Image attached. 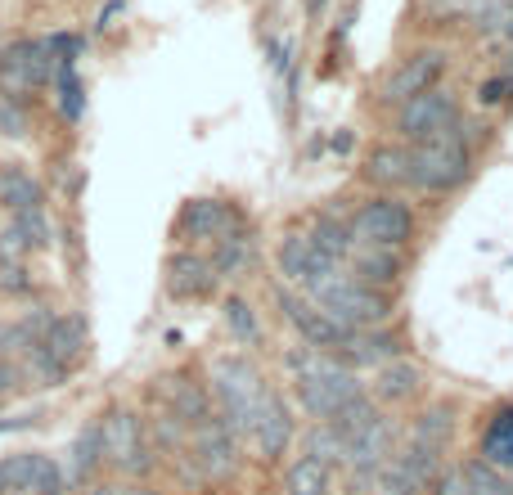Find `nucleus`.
I'll return each mask as SVG.
<instances>
[{
	"instance_id": "14",
	"label": "nucleus",
	"mask_w": 513,
	"mask_h": 495,
	"mask_svg": "<svg viewBox=\"0 0 513 495\" xmlns=\"http://www.w3.org/2000/svg\"><path fill=\"white\" fill-rule=\"evenodd\" d=\"M162 293L176 306H203L221 297V275L212 257L198 248H171L162 257Z\"/></svg>"
},
{
	"instance_id": "22",
	"label": "nucleus",
	"mask_w": 513,
	"mask_h": 495,
	"mask_svg": "<svg viewBox=\"0 0 513 495\" xmlns=\"http://www.w3.org/2000/svg\"><path fill=\"white\" fill-rule=\"evenodd\" d=\"M356 180L369 194H410V144L374 140L356 162Z\"/></svg>"
},
{
	"instance_id": "5",
	"label": "nucleus",
	"mask_w": 513,
	"mask_h": 495,
	"mask_svg": "<svg viewBox=\"0 0 513 495\" xmlns=\"http://www.w3.org/2000/svg\"><path fill=\"white\" fill-rule=\"evenodd\" d=\"M329 320H338L342 329H374V324L396 320V293H378V288L360 284L347 266H333L329 275H320L311 288H302Z\"/></svg>"
},
{
	"instance_id": "12",
	"label": "nucleus",
	"mask_w": 513,
	"mask_h": 495,
	"mask_svg": "<svg viewBox=\"0 0 513 495\" xmlns=\"http://www.w3.org/2000/svg\"><path fill=\"white\" fill-rule=\"evenodd\" d=\"M243 441L234 437L221 423V414L203 419L198 428H189V446H185V473L198 477L207 486H225L243 473Z\"/></svg>"
},
{
	"instance_id": "43",
	"label": "nucleus",
	"mask_w": 513,
	"mask_h": 495,
	"mask_svg": "<svg viewBox=\"0 0 513 495\" xmlns=\"http://www.w3.org/2000/svg\"><path fill=\"white\" fill-rule=\"evenodd\" d=\"M495 72H500V77H509V86H513V45H504V54H500V63H495Z\"/></svg>"
},
{
	"instance_id": "6",
	"label": "nucleus",
	"mask_w": 513,
	"mask_h": 495,
	"mask_svg": "<svg viewBox=\"0 0 513 495\" xmlns=\"http://www.w3.org/2000/svg\"><path fill=\"white\" fill-rule=\"evenodd\" d=\"M104 428V468H113L117 482H144L158 468V450L149 437V414H140L131 401H113L99 414Z\"/></svg>"
},
{
	"instance_id": "31",
	"label": "nucleus",
	"mask_w": 513,
	"mask_h": 495,
	"mask_svg": "<svg viewBox=\"0 0 513 495\" xmlns=\"http://www.w3.org/2000/svg\"><path fill=\"white\" fill-rule=\"evenodd\" d=\"M221 324H225V333H230V342L239 351H257L261 342H266V329H261L257 306H252L243 293H225L221 297Z\"/></svg>"
},
{
	"instance_id": "7",
	"label": "nucleus",
	"mask_w": 513,
	"mask_h": 495,
	"mask_svg": "<svg viewBox=\"0 0 513 495\" xmlns=\"http://www.w3.org/2000/svg\"><path fill=\"white\" fill-rule=\"evenodd\" d=\"M252 225L248 207L239 198L225 194H194L176 207V221H171V248H198L207 252L212 243H221L225 234Z\"/></svg>"
},
{
	"instance_id": "47",
	"label": "nucleus",
	"mask_w": 513,
	"mask_h": 495,
	"mask_svg": "<svg viewBox=\"0 0 513 495\" xmlns=\"http://www.w3.org/2000/svg\"><path fill=\"white\" fill-rule=\"evenodd\" d=\"M0 495H9V491H0Z\"/></svg>"
},
{
	"instance_id": "17",
	"label": "nucleus",
	"mask_w": 513,
	"mask_h": 495,
	"mask_svg": "<svg viewBox=\"0 0 513 495\" xmlns=\"http://www.w3.org/2000/svg\"><path fill=\"white\" fill-rule=\"evenodd\" d=\"M401 356H414V338L401 320L374 324V329H351V338L342 342V351H338V360L351 365L356 374H374L378 365L401 360Z\"/></svg>"
},
{
	"instance_id": "41",
	"label": "nucleus",
	"mask_w": 513,
	"mask_h": 495,
	"mask_svg": "<svg viewBox=\"0 0 513 495\" xmlns=\"http://www.w3.org/2000/svg\"><path fill=\"white\" fill-rule=\"evenodd\" d=\"M23 387H27L23 365H18V360H5V356H0V401H9V396L23 392Z\"/></svg>"
},
{
	"instance_id": "11",
	"label": "nucleus",
	"mask_w": 513,
	"mask_h": 495,
	"mask_svg": "<svg viewBox=\"0 0 513 495\" xmlns=\"http://www.w3.org/2000/svg\"><path fill=\"white\" fill-rule=\"evenodd\" d=\"M54 68H59V59H54L45 36H14V41L0 45V90L23 99V104L50 95Z\"/></svg>"
},
{
	"instance_id": "37",
	"label": "nucleus",
	"mask_w": 513,
	"mask_h": 495,
	"mask_svg": "<svg viewBox=\"0 0 513 495\" xmlns=\"http://www.w3.org/2000/svg\"><path fill=\"white\" fill-rule=\"evenodd\" d=\"M473 104H477V113H500V108H509L513 104L509 77H500V72H486V77L473 86Z\"/></svg>"
},
{
	"instance_id": "28",
	"label": "nucleus",
	"mask_w": 513,
	"mask_h": 495,
	"mask_svg": "<svg viewBox=\"0 0 513 495\" xmlns=\"http://www.w3.org/2000/svg\"><path fill=\"white\" fill-rule=\"evenodd\" d=\"M207 257H212L221 284H239V279H248L252 270H257V261H261L257 225H243V230L225 234L221 243H212V248H207Z\"/></svg>"
},
{
	"instance_id": "42",
	"label": "nucleus",
	"mask_w": 513,
	"mask_h": 495,
	"mask_svg": "<svg viewBox=\"0 0 513 495\" xmlns=\"http://www.w3.org/2000/svg\"><path fill=\"white\" fill-rule=\"evenodd\" d=\"M72 495H126V491H122V482H117V477H95V482L77 486Z\"/></svg>"
},
{
	"instance_id": "38",
	"label": "nucleus",
	"mask_w": 513,
	"mask_h": 495,
	"mask_svg": "<svg viewBox=\"0 0 513 495\" xmlns=\"http://www.w3.org/2000/svg\"><path fill=\"white\" fill-rule=\"evenodd\" d=\"M36 293V275L27 261H0V297L5 302H23Z\"/></svg>"
},
{
	"instance_id": "33",
	"label": "nucleus",
	"mask_w": 513,
	"mask_h": 495,
	"mask_svg": "<svg viewBox=\"0 0 513 495\" xmlns=\"http://www.w3.org/2000/svg\"><path fill=\"white\" fill-rule=\"evenodd\" d=\"M297 450L320 459V464H329L338 477H342V468H347V437H342L333 423H306V428L297 432Z\"/></svg>"
},
{
	"instance_id": "8",
	"label": "nucleus",
	"mask_w": 513,
	"mask_h": 495,
	"mask_svg": "<svg viewBox=\"0 0 513 495\" xmlns=\"http://www.w3.org/2000/svg\"><path fill=\"white\" fill-rule=\"evenodd\" d=\"M450 63H455L450 45H441V41L414 45L410 54H401V59H396L392 68L383 72V77H378L374 104L383 108V113H392V108L410 104L414 95H423V90H432V86H441V81H446Z\"/></svg>"
},
{
	"instance_id": "2",
	"label": "nucleus",
	"mask_w": 513,
	"mask_h": 495,
	"mask_svg": "<svg viewBox=\"0 0 513 495\" xmlns=\"http://www.w3.org/2000/svg\"><path fill=\"white\" fill-rule=\"evenodd\" d=\"M270 387L275 383L266 378V369L257 365L252 351H221V356H212V365H207L212 405H216V414H221V423L243 441V446H248L252 419H257V410H261Z\"/></svg>"
},
{
	"instance_id": "19",
	"label": "nucleus",
	"mask_w": 513,
	"mask_h": 495,
	"mask_svg": "<svg viewBox=\"0 0 513 495\" xmlns=\"http://www.w3.org/2000/svg\"><path fill=\"white\" fill-rule=\"evenodd\" d=\"M0 491L9 495H68L63 464L45 450H14L0 455Z\"/></svg>"
},
{
	"instance_id": "32",
	"label": "nucleus",
	"mask_w": 513,
	"mask_h": 495,
	"mask_svg": "<svg viewBox=\"0 0 513 495\" xmlns=\"http://www.w3.org/2000/svg\"><path fill=\"white\" fill-rule=\"evenodd\" d=\"M50 315H54V306H32V311H23L18 320H0V356L23 360L27 351L36 347L41 329L50 324Z\"/></svg>"
},
{
	"instance_id": "44",
	"label": "nucleus",
	"mask_w": 513,
	"mask_h": 495,
	"mask_svg": "<svg viewBox=\"0 0 513 495\" xmlns=\"http://www.w3.org/2000/svg\"><path fill=\"white\" fill-rule=\"evenodd\" d=\"M324 5H329V0H306V14L320 18V14H324Z\"/></svg>"
},
{
	"instance_id": "26",
	"label": "nucleus",
	"mask_w": 513,
	"mask_h": 495,
	"mask_svg": "<svg viewBox=\"0 0 513 495\" xmlns=\"http://www.w3.org/2000/svg\"><path fill=\"white\" fill-rule=\"evenodd\" d=\"M302 230L311 234V243L324 252L329 261H347L351 252V207H338V198H329L324 207L302 216Z\"/></svg>"
},
{
	"instance_id": "16",
	"label": "nucleus",
	"mask_w": 513,
	"mask_h": 495,
	"mask_svg": "<svg viewBox=\"0 0 513 495\" xmlns=\"http://www.w3.org/2000/svg\"><path fill=\"white\" fill-rule=\"evenodd\" d=\"M455 428H459V401L437 396V401H423L414 410V419L401 428V446L419 450V455L450 464V446H455Z\"/></svg>"
},
{
	"instance_id": "3",
	"label": "nucleus",
	"mask_w": 513,
	"mask_h": 495,
	"mask_svg": "<svg viewBox=\"0 0 513 495\" xmlns=\"http://www.w3.org/2000/svg\"><path fill=\"white\" fill-rule=\"evenodd\" d=\"M477 176V144L468 140L464 122L446 135L410 144V194L414 198H455Z\"/></svg>"
},
{
	"instance_id": "34",
	"label": "nucleus",
	"mask_w": 513,
	"mask_h": 495,
	"mask_svg": "<svg viewBox=\"0 0 513 495\" xmlns=\"http://www.w3.org/2000/svg\"><path fill=\"white\" fill-rule=\"evenodd\" d=\"M50 95H54V108H59V117L68 126H77L81 117H86V81H81V72H77V59H63L59 68H54Z\"/></svg>"
},
{
	"instance_id": "10",
	"label": "nucleus",
	"mask_w": 513,
	"mask_h": 495,
	"mask_svg": "<svg viewBox=\"0 0 513 495\" xmlns=\"http://www.w3.org/2000/svg\"><path fill=\"white\" fill-rule=\"evenodd\" d=\"M464 122V95L455 86H432L423 95H414L410 104L392 108L387 113V140H401V144H423L432 135H446Z\"/></svg>"
},
{
	"instance_id": "27",
	"label": "nucleus",
	"mask_w": 513,
	"mask_h": 495,
	"mask_svg": "<svg viewBox=\"0 0 513 495\" xmlns=\"http://www.w3.org/2000/svg\"><path fill=\"white\" fill-rule=\"evenodd\" d=\"M477 459H486L500 473H513V401H495L477 419Z\"/></svg>"
},
{
	"instance_id": "18",
	"label": "nucleus",
	"mask_w": 513,
	"mask_h": 495,
	"mask_svg": "<svg viewBox=\"0 0 513 495\" xmlns=\"http://www.w3.org/2000/svg\"><path fill=\"white\" fill-rule=\"evenodd\" d=\"M365 392L374 396L378 410H419L423 396H428V369L423 360L401 356V360H387V365L374 369V378L365 383Z\"/></svg>"
},
{
	"instance_id": "40",
	"label": "nucleus",
	"mask_w": 513,
	"mask_h": 495,
	"mask_svg": "<svg viewBox=\"0 0 513 495\" xmlns=\"http://www.w3.org/2000/svg\"><path fill=\"white\" fill-rule=\"evenodd\" d=\"M423 495H468V486H464V473H459V459H450L446 468H441L437 477H432V486Z\"/></svg>"
},
{
	"instance_id": "29",
	"label": "nucleus",
	"mask_w": 513,
	"mask_h": 495,
	"mask_svg": "<svg viewBox=\"0 0 513 495\" xmlns=\"http://www.w3.org/2000/svg\"><path fill=\"white\" fill-rule=\"evenodd\" d=\"M32 207H50L45 180L36 176L27 162H0V212H32Z\"/></svg>"
},
{
	"instance_id": "4",
	"label": "nucleus",
	"mask_w": 513,
	"mask_h": 495,
	"mask_svg": "<svg viewBox=\"0 0 513 495\" xmlns=\"http://www.w3.org/2000/svg\"><path fill=\"white\" fill-rule=\"evenodd\" d=\"M86 360H90V320L81 311H54L50 324L41 329V338H36V347L18 365H23V374L32 383L63 387Z\"/></svg>"
},
{
	"instance_id": "15",
	"label": "nucleus",
	"mask_w": 513,
	"mask_h": 495,
	"mask_svg": "<svg viewBox=\"0 0 513 495\" xmlns=\"http://www.w3.org/2000/svg\"><path fill=\"white\" fill-rule=\"evenodd\" d=\"M297 446V410L293 401H288L284 387H270L266 401H261L257 419H252V432H248V450L261 459V464H279L284 468V459L293 455Z\"/></svg>"
},
{
	"instance_id": "24",
	"label": "nucleus",
	"mask_w": 513,
	"mask_h": 495,
	"mask_svg": "<svg viewBox=\"0 0 513 495\" xmlns=\"http://www.w3.org/2000/svg\"><path fill=\"white\" fill-rule=\"evenodd\" d=\"M54 248V221L50 207H32V212H9L0 221V261H32Z\"/></svg>"
},
{
	"instance_id": "45",
	"label": "nucleus",
	"mask_w": 513,
	"mask_h": 495,
	"mask_svg": "<svg viewBox=\"0 0 513 495\" xmlns=\"http://www.w3.org/2000/svg\"><path fill=\"white\" fill-rule=\"evenodd\" d=\"M126 495H167V491H158V486H131Z\"/></svg>"
},
{
	"instance_id": "39",
	"label": "nucleus",
	"mask_w": 513,
	"mask_h": 495,
	"mask_svg": "<svg viewBox=\"0 0 513 495\" xmlns=\"http://www.w3.org/2000/svg\"><path fill=\"white\" fill-rule=\"evenodd\" d=\"M486 9V0H428L432 23H477V14Z\"/></svg>"
},
{
	"instance_id": "46",
	"label": "nucleus",
	"mask_w": 513,
	"mask_h": 495,
	"mask_svg": "<svg viewBox=\"0 0 513 495\" xmlns=\"http://www.w3.org/2000/svg\"><path fill=\"white\" fill-rule=\"evenodd\" d=\"M509 495H513V473H509Z\"/></svg>"
},
{
	"instance_id": "1",
	"label": "nucleus",
	"mask_w": 513,
	"mask_h": 495,
	"mask_svg": "<svg viewBox=\"0 0 513 495\" xmlns=\"http://www.w3.org/2000/svg\"><path fill=\"white\" fill-rule=\"evenodd\" d=\"M279 365L288 374V401L306 423H333L356 396H365V378L351 365H342L333 351L306 347V342H288L279 351Z\"/></svg>"
},
{
	"instance_id": "35",
	"label": "nucleus",
	"mask_w": 513,
	"mask_h": 495,
	"mask_svg": "<svg viewBox=\"0 0 513 495\" xmlns=\"http://www.w3.org/2000/svg\"><path fill=\"white\" fill-rule=\"evenodd\" d=\"M459 473H464L468 495H509V473L491 468L486 459H477V455H464V459H459Z\"/></svg>"
},
{
	"instance_id": "21",
	"label": "nucleus",
	"mask_w": 513,
	"mask_h": 495,
	"mask_svg": "<svg viewBox=\"0 0 513 495\" xmlns=\"http://www.w3.org/2000/svg\"><path fill=\"white\" fill-rule=\"evenodd\" d=\"M338 266V261H329L320 248L311 243V234L302 230V221H293L284 234L275 239V270H279V284L288 288H311L320 275H329V270Z\"/></svg>"
},
{
	"instance_id": "20",
	"label": "nucleus",
	"mask_w": 513,
	"mask_h": 495,
	"mask_svg": "<svg viewBox=\"0 0 513 495\" xmlns=\"http://www.w3.org/2000/svg\"><path fill=\"white\" fill-rule=\"evenodd\" d=\"M153 401L158 410L176 414L185 428H198L203 419H212L216 405L212 392H207V374H194V369H171V374L153 378Z\"/></svg>"
},
{
	"instance_id": "30",
	"label": "nucleus",
	"mask_w": 513,
	"mask_h": 495,
	"mask_svg": "<svg viewBox=\"0 0 513 495\" xmlns=\"http://www.w3.org/2000/svg\"><path fill=\"white\" fill-rule=\"evenodd\" d=\"M333 491H338V473H333L329 464L302 455V450H293V455L284 459L279 495H333Z\"/></svg>"
},
{
	"instance_id": "25",
	"label": "nucleus",
	"mask_w": 513,
	"mask_h": 495,
	"mask_svg": "<svg viewBox=\"0 0 513 495\" xmlns=\"http://www.w3.org/2000/svg\"><path fill=\"white\" fill-rule=\"evenodd\" d=\"M59 464H63V482H68V495L77 491V486L95 482V477L104 473V428H99V414L81 423L77 437L68 441V459H59Z\"/></svg>"
},
{
	"instance_id": "36",
	"label": "nucleus",
	"mask_w": 513,
	"mask_h": 495,
	"mask_svg": "<svg viewBox=\"0 0 513 495\" xmlns=\"http://www.w3.org/2000/svg\"><path fill=\"white\" fill-rule=\"evenodd\" d=\"M32 135V104L0 90V140H27Z\"/></svg>"
},
{
	"instance_id": "13",
	"label": "nucleus",
	"mask_w": 513,
	"mask_h": 495,
	"mask_svg": "<svg viewBox=\"0 0 513 495\" xmlns=\"http://www.w3.org/2000/svg\"><path fill=\"white\" fill-rule=\"evenodd\" d=\"M270 302H275L279 320H284L288 329L297 333V342H306V347H320V351H333V356H338L342 342L351 338V329H342L338 320H329L302 288H288L275 279V284H270Z\"/></svg>"
},
{
	"instance_id": "9",
	"label": "nucleus",
	"mask_w": 513,
	"mask_h": 495,
	"mask_svg": "<svg viewBox=\"0 0 513 495\" xmlns=\"http://www.w3.org/2000/svg\"><path fill=\"white\" fill-rule=\"evenodd\" d=\"M419 239V207L405 194H365L351 203V243H383V248H414Z\"/></svg>"
},
{
	"instance_id": "48",
	"label": "nucleus",
	"mask_w": 513,
	"mask_h": 495,
	"mask_svg": "<svg viewBox=\"0 0 513 495\" xmlns=\"http://www.w3.org/2000/svg\"><path fill=\"white\" fill-rule=\"evenodd\" d=\"M509 5H513V0H509Z\"/></svg>"
},
{
	"instance_id": "23",
	"label": "nucleus",
	"mask_w": 513,
	"mask_h": 495,
	"mask_svg": "<svg viewBox=\"0 0 513 495\" xmlns=\"http://www.w3.org/2000/svg\"><path fill=\"white\" fill-rule=\"evenodd\" d=\"M342 266L360 279V284L378 288V293H401L405 275H410V252L405 248H383V243H351Z\"/></svg>"
}]
</instances>
